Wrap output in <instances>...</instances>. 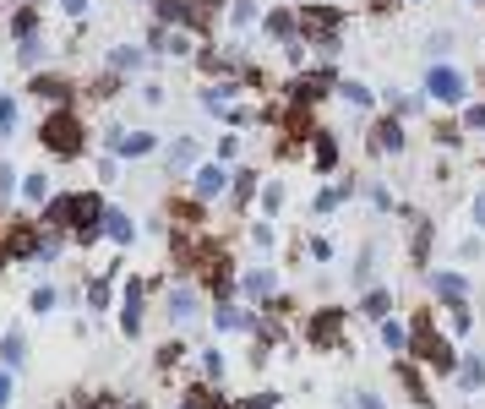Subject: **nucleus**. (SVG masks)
I'll return each instance as SVG.
<instances>
[{"label":"nucleus","instance_id":"obj_1","mask_svg":"<svg viewBox=\"0 0 485 409\" xmlns=\"http://www.w3.org/2000/svg\"><path fill=\"white\" fill-rule=\"evenodd\" d=\"M39 148H44L49 159H60V164L82 159V153H88V120H82V109H77V104L49 109V115L39 120Z\"/></svg>","mask_w":485,"mask_h":409},{"label":"nucleus","instance_id":"obj_2","mask_svg":"<svg viewBox=\"0 0 485 409\" xmlns=\"http://www.w3.org/2000/svg\"><path fill=\"white\" fill-rule=\"evenodd\" d=\"M414 350H409V361L414 366H426V371H437V377H458V350H453V338L447 333H437V322H431V311H414Z\"/></svg>","mask_w":485,"mask_h":409},{"label":"nucleus","instance_id":"obj_3","mask_svg":"<svg viewBox=\"0 0 485 409\" xmlns=\"http://www.w3.org/2000/svg\"><path fill=\"white\" fill-rule=\"evenodd\" d=\"M295 12H300V39L333 60L338 44H343V6H333V0H311V6H295Z\"/></svg>","mask_w":485,"mask_h":409},{"label":"nucleus","instance_id":"obj_4","mask_svg":"<svg viewBox=\"0 0 485 409\" xmlns=\"http://www.w3.org/2000/svg\"><path fill=\"white\" fill-rule=\"evenodd\" d=\"M153 22H164V28H191V33H213L219 0H153Z\"/></svg>","mask_w":485,"mask_h":409},{"label":"nucleus","instance_id":"obj_5","mask_svg":"<svg viewBox=\"0 0 485 409\" xmlns=\"http://www.w3.org/2000/svg\"><path fill=\"white\" fill-rule=\"evenodd\" d=\"M338 72H333V65H322V72H295L290 83H284V104L290 109H316L327 93H338Z\"/></svg>","mask_w":485,"mask_h":409},{"label":"nucleus","instance_id":"obj_6","mask_svg":"<svg viewBox=\"0 0 485 409\" xmlns=\"http://www.w3.org/2000/svg\"><path fill=\"white\" fill-rule=\"evenodd\" d=\"M426 104H442V109H463V104H469V77L458 72V65H447V60L426 65Z\"/></svg>","mask_w":485,"mask_h":409},{"label":"nucleus","instance_id":"obj_7","mask_svg":"<svg viewBox=\"0 0 485 409\" xmlns=\"http://www.w3.org/2000/svg\"><path fill=\"white\" fill-rule=\"evenodd\" d=\"M115 322H120V333L126 338H136L143 333V322H148V279H120V300H115Z\"/></svg>","mask_w":485,"mask_h":409},{"label":"nucleus","instance_id":"obj_8","mask_svg":"<svg viewBox=\"0 0 485 409\" xmlns=\"http://www.w3.org/2000/svg\"><path fill=\"white\" fill-rule=\"evenodd\" d=\"M343 327H350V311L343 306H316L306 317V344L311 350H343Z\"/></svg>","mask_w":485,"mask_h":409},{"label":"nucleus","instance_id":"obj_9","mask_svg":"<svg viewBox=\"0 0 485 409\" xmlns=\"http://www.w3.org/2000/svg\"><path fill=\"white\" fill-rule=\"evenodd\" d=\"M235 191V175L224 170V159H207V164H196L191 170V196L196 202H207V208H213L219 196H230Z\"/></svg>","mask_w":485,"mask_h":409},{"label":"nucleus","instance_id":"obj_10","mask_svg":"<svg viewBox=\"0 0 485 409\" xmlns=\"http://www.w3.org/2000/svg\"><path fill=\"white\" fill-rule=\"evenodd\" d=\"M366 148H371V159H398V153L409 148L403 120H398V115H377L371 131H366Z\"/></svg>","mask_w":485,"mask_h":409},{"label":"nucleus","instance_id":"obj_11","mask_svg":"<svg viewBox=\"0 0 485 409\" xmlns=\"http://www.w3.org/2000/svg\"><path fill=\"white\" fill-rule=\"evenodd\" d=\"M39 246H44V224H6V235H0L6 262H39Z\"/></svg>","mask_w":485,"mask_h":409},{"label":"nucleus","instance_id":"obj_12","mask_svg":"<svg viewBox=\"0 0 485 409\" xmlns=\"http://www.w3.org/2000/svg\"><path fill=\"white\" fill-rule=\"evenodd\" d=\"M164 317H169L175 327L196 322V317H202V290H196V284H186V279H175V284L164 290Z\"/></svg>","mask_w":485,"mask_h":409},{"label":"nucleus","instance_id":"obj_13","mask_svg":"<svg viewBox=\"0 0 485 409\" xmlns=\"http://www.w3.org/2000/svg\"><path fill=\"white\" fill-rule=\"evenodd\" d=\"M104 148H109L115 159H148V153H159V131H148V126H136V131H109Z\"/></svg>","mask_w":485,"mask_h":409},{"label":"nucleus","instance_id":"obj_14","mask_svg":"<svg viewBox=\"0 0 485 409\" xmlns=\"http://www.w3.org/2000/svg\"><path fill=\"white\" fill-rule=\"evenodd\" d=\"M28 93H33V99H44L49 109H60V104H72L82 88H77L72 77H60V72H33V77H28Z\"/></svg>","mask_w":485,"mask_h":409},{"label":"nucleus","instance_id":"obj_15","mask_svg":"<svg viewBox=\"0 0 485 409\" xmlns=\"http://www.w3.org/2000/svg\"><path fill=\"white\" fill-rule=\"evenodd\" d=\"M72 219H77V191H60L39 208V224L55 230V235H72Z\"/></svg>","mask_w":485,"mask_h":409},{"label":"nucleus","instance_id":"obj_16","mask_svg":"<svg viewBox=\"0 0 485 409\" xmlns=\"http://www.w3.org/2000/svg\"><path fill=\"white\" fill-rule=\"evenodd\" d=\"M426 273H431V295H437L442 306L469 300V273H458V267H426Z\"/></svg>","mask_w":485,"mask_h":409},{"label":"nucleus","instance_id":"obj_17","mask_svg":"<svg viewBox=\"0 0 485 409\" xmlns=\"http://www.w3.org/2000/svg\"><path fill=\"white\" fill-rule=\"evenodd\" d=\"M240 295L256 300V306L279 300V273H273V267H246V273H240Z\"/></svg>","mask_w":485,"mask_h":409},{"label":"nucleus","instance_id":"obj_18","mask_svg":"<svg viewBox=\"0 0 485 409\" xmlns=\"http://www.w3.org/2000/svg\"><path fill=\"white\" fill-rule=\"evenodd\" d=\"M120 279H126L120 267H104L99 279H88V290H82L88 311H115V300H120V295H115V284H120Z\"/></svg>","mask_w":485,"mask_h":409},{"label":"nucleus","instance_id":"obj_19","mask_svg":"<svg viewBox=\"0 0 485 409\" xmlns=\"http://www.w3.org/2000/svg\"><path fill=\"white\" fill-rule=\"evenodd\" d=\"M262 33H267L273 44H295V39H300V12H295V6H273V12L262 17Z\"/></svg>","mask_w":485,"mask_h":409},{"label":"nucleus","instance_id":"obj_20","mask_svg":"<svg viewBox=\"0 0 485 409\" xmlns=\"http://www.w3.org/2000/svg\"><path fill=\"white\" fill-rule=\"evenodd\" d=\"M393 377H398V387L409 393V404H420V409H431L437 398H431V387L420 382V371H414V361L409 355H393Z\"/></svg>","mask_w":485,"mask_h":409},{"label":"nucleus","instance_id":"obj_21","mask_svg":"<svg viewBox=\"0 0 485 409\" xmlns=\"http://www.w3.org/2000/svg\"><path fill=\"white\" fill-rule=\"evenodd\" d=\"M148 60H153V49H148V44H115V49H109V72H120V77H136Z\"/></svg>","mask_w":485,"mask_h":409},{"label":"nucleus","instance_id":"obj_22","mask_svg":"<svg viewBox=\"0 0 485 409\" xmlns=\"http://www.w3.org/2000/svg\"><path fill=\"white\" fill-rule=\"evenodd\" d=\"M213 327H219V333H251V327H256V311H246V306H235V300H219V306H213Z\"/></svg>","mask_w":485,"mask_h":409},{"label":"nucleus","instance_id":"obj_23","mask_svg":"<svg viewBox=\"0 0 485 409\" xmlns=\"http://www.w3.org/2000/svg\"><path fill=\"white\" fill-rule=\"evenodd\" d=\"M377 262H382V246H377V240H366V246H360V257H355V267H350V284H355L360 295L377 284Z\"/></svg>","mask_w":485,"mask_h":409},{"label":"nucleus","instance_id":"obj_24","mask_svg":"<svg viewBox=\"0 0 485 409\" xmlns=\"http://www.w3.org/2000/svg\"><path fill=\"white\" fill-rule=\"evenodd\" d=\"M377 338H382V350H387V355H409V350H414V327H403L398 317L377 322Z\"/></svg>","mask_w":485,"mask_h":409},{"label":"nucleus","instance_id":"obj_25","mask_svg":"<svg viewBox=\"0 0 485 409\" xmlns=\"http://www.w3.org/2000/svg\"><path fill=\"white\" fill-rule=\"evenodd\" d=\"M393 306H398V300H393V290H387V284H371V290L360 295V306H355V311H360L366 322H387V317H393Z\"/></svg>","mask_w":485,"mask_h":409},{"label":"nucleus","instance_id":"obj_26","mask_svg":"<svg viewBox=\"0 0 485 409\" xmlns=\"http://www.w3.org/2000/svg\"><path fill=\"white\" fill-rule=\"evenodd\" d=\"M164 164H169V175L196 170V164H202V143H196V136H175V143H169V153H164Z\"/></svg>","mask_w":485,"mask_h":409},{"label":"nucleus","instance_id":"obj_27","mask_svg":"<svg viewBox=\"0 0 485 409\" xmlns=\"http://www.w3.org/2000/svg\"><path fill=\"white\" fill-rule=\"evenodd\" d=\"M311 164H316L322 175H333V170H338V136H333V131H322V126L311 131Z\"/></svg>","mask_w":485,"mask_h":409},{"label":"nucleus","instance_id":"obj_28","mask_svg":"<svg viewBox=\"0 0 485 409\" xmlns=\"http://www.w3.org/2000/svg\"><path fill=\"white\" fill-rule=\"evenodd\" d=\"M0 366H6V371L28 366V333L22 327H6V338H0Z\"/></svg>","mask_w":485,"mask_h":409},{"label":"nucleus","instance_id":"obj_29","mask_svg":"<svg viewBox=\"0 0 485 409\" xmlns=\"http://www.w3.org/2000/svg\"><path fill=\"white\" fill-rule=\"evenodd\" d=\"M104 240H109V246H131V240H136V219H131L126 208H109V213H104Z\"/></svg>","mask_w":485,"mask_h":409},{"label":"nucleus","instance_id":"obj_30","mask_svg":"<svg viewBox=\"0 0 485 409\" xmlns=\"http://www.w3.org/2000/svg\"><path fill=\"white\" fill-rule=\"evenodd\" d=\"M262 0H230V28L235 33H251V28H262Z\"/></svg>","mask_w":485,"mask_h":409},{"label":"nucleus","instance_id":"obj_31","mask_svg":"<svg viewBox=\"0 0 485 409\" xmlns=\"http://www.w3.org/2000/svg\"><path fill=\"white\" fill-rule=\"evenodd\" d=\"M251 196H262V175H256V164L235 170V191H230V202H235V208H251Z\"/></svg>","mask_w":485,"mask_h":409},{"label":"nucleus","instance_id":"obj_32","mask_svg":"<svg viewBox=\"0 0 485 409\" xmlns=\"http://www.w3.org/2000/svg\"><path fill=\"white\" fill-rule=\"evenodd\" d=\"M453 382H458L463 393H480V387H485V355H463V361H458V377H453Z\"/></svg>","mask_w":485,"mask_h":409},{"label":"nucleus","instance_id":"obj_33","mask_svg":"<svg viewBox=\"0 0 485 409\" xmlns=\"http://www.w3.org/2000/svg\"><path fill=\"white\" fill-rule=\"evenodd\" d=\"M44 55H49L44 33H33V39H17V65H28V72H44Z\"/></svg>","mask_w":485,"mask_h":409},{"label":"nucleus","instance_id":"obj_34","mask_svg":"<svg viewBox=\"0 0 485 409\" xmlns=\"http://www.w3.org/2000/svg\"><path fill=\"white\" fill-rule=\"evenodd\" d=\"M49 196H55V191H49V175H44V170H28V175H22V202H28V208H44Z\"/></svg>","mask_w":485,"mask_h":409},{"label":"nucleus","instance_id":"obj_35","mask_svg":"<svg viewBox=\"0 0 485 409\" xmlns=\"http://www.w3.org/2000/svg\"><path fill=\"white\" fill-rule=\"evenodd\" d=\"M442 311H447V333H453V338H469V333H474V306H469V300L442 306Z\"/></svg>","mask_w":485,"mask_h":409},{"label":"nucleus","instance_id":"obj_36","mask_svg":"<svg viewBox=\"0 0 485 409\" xmlns=\"http://www.w3.org/2000/svg\"><path fill=\"white\" fill-rule=\"evenodd\" d=\"M338 99L350 104V109H371V104H377V93H371L366 83H355V77H343V83H338Z\"/></svg>","mask_w":485,"mask_h":409},{"label":"nucleus","instance_id":"obj_37","mask_svg":"<svg viewBox=\"0 0 485 409\" xmlns=\"http://www.w3.org/2000/svg\"><path fill=\"white\" fill-rule=\"evenodd\" d=\"M175 409H219V393L207 387V382H196V387H186V393H180V404H175Z\"/></svg>","mask_w":485,"mask_h":409},{"label":"nucleus","instance_id":"obj_38","mask_svg":"<svg viewBox=\"0 0 485 409\" xmlns=\"http://www.w3.org/2000/svg\"><path fill=\"white\" fill-rule=\"evenodd\" d=\"M33 33H44L39 28V6H17L12 12V39H33Z\"/></svg>","mask_w":485,"mask_h":409},{"label":"nucleus","instance_id":"obj_39","mask_svg":"<svg viewBox=\"0 0 485 409\" xmlns=\"http://www.w3.org/2000/svg\"><path fill=\"white\" fill-rule=\"evenodd\" d=\"M284 180H262V219H279V208H284Z\"/></svg>","mask_w":485,"mask_h":409},{"label":"nucleus","instance_id":"obj_40","mask_svg":"<svg viewBox=\"0 0 485 409\" xmlns=\"http://www.w3.org/2000/svg\"><path fill=\"white\" fill-rule=\"evenodd\" d=\"M431 219H414V246H409V257H414V267H426V251H431Z\"/></svg>","mask_w":485,"mask_h":409},{"label":"nucleus","instance_id":"obj_41","mask_svg":"<svg viewBox=\"0 0 485 409\" xmlns=\"http://www.w3.org/2000/svg\"><path fill=\"white\" fill-rule=\"evenodd\" d=\"M224 371H230L224 350H219V344H207V350H202V377H207V382H224Z\"/></svg>","mask_w":485,"mask_h":409},{"label":"nucleus","instance_id":"obj_42","mask_svg":"<svg viewBox=\"0 0 485 409\" xmlns=\"http://www.w3.org/2000/svg\"><path fill=\"white\" fill-rule=\"evenodd\" d=\"M55 300H60V290H55V284H33L28 311H33V317H49V311H55Z\"/></svg>","mask_w":485,"mask_h":409},{"label":"nucleus","instance_id":"obj_43","mask_svg":"<svg viewBox=\"0 0 485 409\" xmlns=\"http://www.w3.org/2000/svg\"><path fill=\"white\" fill-rule=\"evenodd\" d=\"M12 196H22V175H17V164L0 159V208H6Z\"/></svg>","mask_w":485,"mask_h":409},{"label":"nucleus","instance_id":"obj_44","mask_svg":"<svg viewBox=\"0 0 485 409\" xmlns=\"http://www.w3.org/2000/svg\"><path fill=\"white\" fill-rule=\"evenodd\" d=\"M153 355H159V371H175V366L186 361V338H164Z\"/></svg>","mask_w":485,"mask_h":409},{"label":"nucleus","instance_id":"obj_45","mask_svg":"<svg viewBox=\"0 0 485 409\" xmlns=\"http://www.w3.org/2000/svg\"><path fill=\"white\" fill-rule=\"evenodd\" d=\"M387 109L403 120V115H414V109H420V99H414V93H403V88H387Z\"/></svg>","mask_w":485,"mask_h":409},{"label":"nucleus","instance_id":"obj_46","mask_svg":"<svg viewBox=\"0 0 485 409\" xmlns=\"http://www.w3.org/2000/svg\"><path fill=\"white\" fill-rule=\"evenodd\" d=\"M0 136H17V99L0 93Z\"/></svg>","mask_w":485,"mask_h":409},{"label":"nucleus","instance_id":"obj_47","mask_svg":"<svg viewBox=\"0 0 485 409\" xmlns=\"http://www.w3.org/2000/svg\"><path fill=\"white\" fill-rule=\"evenodd\" d=\"M458 126H463L469 136H480V131H485V104H463V115H458Z\"/></svg>","mask_w":485,"mask_h":409},{"label":"nucleus","instance_id":"obj_48","mask_svg":"<svg viewBox=\"0 0 485 409\" xmlns=\"http://www.w3.org/2000/svg\"><path fill=\"white\" fill-rule=\"evenodd\" d=\"M279 398H284V393L262 387V393H246V398H240V409H279Z\"/></svg>","mask_w":485,"mask_h":409},{"label":"nucleus","instance_id":"obj_49","mask_svg":"<svg viewBox=\"0 0 485 409\" xmlns=\"http://www.w3.org/2000/svg\"><path fill=\"white\" fill-rule=\"evenodd\" d=\"M366 196H371V208H377V213H393V208H398V202H393V191H387V186H377V180L366 186Z\"/></svg>","mask_w":485,"mask_h":409},{"label":"nucleus","instance_id":"obj_50","mask_svg":"<svg viewBox=\"0 0 485 409\" xmlns=\"http://www.w3.org/2000/svg\"><path fill=\"white\" fill-rule=\"evenodd\" d=\"M251 246H256V251H273V219H256V224H251Z\"/></svg>","mask_w":485,"mask_h":409},{"label":"nucleus","instance_id":"obj_51","mask_svg":"<svg viewBox=\"0 0 485 409\" xmlns=\"http://www.w3.org/2000/svg\"><path fill=\"white\" fill-rule=\"evenodd\" d=\"M469 224H474V230L485 235V186H480V191L469 196Z\"/></svg>","mask_w":485,"mask_h":409},{"label":"nucleus","instance_id":"obj_52","mask_svg":"<svg viewBox=\"0 0 485 409\" xmlns=\"http://www.w3.org/2000/svg\"><path fill=\"white\" fill-rule=\"evenodd\" d=\"M12 398H17V371L0 366V409H12Z\"/></svg>","mask_w":485,"mask_h":409},{"label":"nucleus","instance_id":"obj_53","mask_svg":"<svg viewBox=\"0 0 485 409\" xmlns=\"http://www.w3.org/2000/svg\"><path fill=\"white\" fill-rule=\"evenodd\" d=\"M219 159H224V164L240 159V131H224V136H219Z\"/></svg>","mask_w":485,"mask_h":409},{"label":"nucleus","instance_id":"obj_54","mask_svg":"<svg viewBox=\"0 0 485 409\" xmlns=\"http://www.w3.org/2000/svg\"><path fill=\"white\" fill-rule=\"evenodd\" d=\"M55 6H60L65 17H72V22H77V17H88V12H93V0H55Z\"/></svg>","mask_w":485,"mask_h":409},{"label":"nucleus","instance_id":"obj_55","mask_svg":"<svg viewBox=\"0 0 485 409\" xmlns=\"http://www.w3.org/2000/svg\"><path fill=\"white\" fill-rule=\"evenodd\" d=\"M426 49H431V55H447V49H453V33H447V28H437V33L426 39Z\"/></svg>","mask_w":485,"mask_h":409},{"label":"nucleus","instance_id":"obj_56","mask_svg":"<svg viewBox=\"0 0 485 409\" xmlns=\"http://www.w3.org/2000/svg\"><path fill=\"white\" fill-rule=\"evenodd\" d=\"M65 409H109V398H82L77 393V398H65Z\"/></svg>","mask_w":485,"mask_h":409},{"label":"nucleus","instance_id":"obj_57","mask_svg":"<svg viewBox=\"0 0 485 409\" xmlns=\"http://www.w3.org/2000/svg\"><path fill=\"white\" fill-rule=\"evenodd\" d=\"M311 257H316V262H333L338 251H333V240H322V235H316V240H311Z\"/></svg>","mask_w":485,"mask_h":409},{"label":"nucleus","instance_id":"obj_58","mask_svg":"<svg viewBox=\"0 0 485 409\" xmlns=\"http://www.w3.org/2000/svg\"><path fill=\"white\" fill-rule=\"evenodd\" d=\"M355 409H387V404H382L377 393H355Z\"/></svg>","mask_w":485,"mask_h":409},{"label":"nucleus","instance_id":"obj_59","mask_svg":"<svg viewBox=\"0 0 485 409\" xmlns=\"http://www.w3.org/2000/svg\"><path fill=\"white\" fill-rule=\"evenodd\" d=\"M469 6H485V0H469Z\"/></svg>","mask_w":485,"mask_h":409},{"label":"nucleus","instance_id":"obj_60","mask_svg":"<svg viewBox=\"0 0 485 409\" xmlns=\"http://www.w3.org/2000/svg\"><path fill=\"white\" fill-rule=\"evenodd\" d=\"M0 267H6V251H0Z\"/></svg>","mask_w":485,"mask_h":409},{"label":"nucleus","instance_id":"obj_61","mask_svg":"<svg viewBox=\"0 0 485 409\" xmlns=\"http://www.w3.org/2000/svg\"><path fill=\"white\" fill-rule=\"evenodd\" d=\"M409 6H420V0H409Z\"/></svg>","mask_w":485,"mask_h":409}]
</instances>
